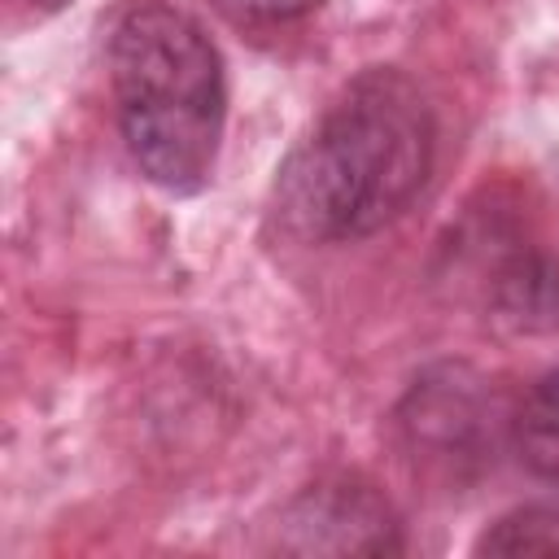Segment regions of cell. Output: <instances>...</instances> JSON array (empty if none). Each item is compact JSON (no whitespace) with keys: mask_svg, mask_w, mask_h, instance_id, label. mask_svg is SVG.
<instances>
[{"mask_svg":"<svg viewBox=\"0 0 559 559\" xmlns=\"http://www.w3.org/2000/svg\"><path fill=\"white\" fill-rule=\"evenodd\" d=\"M236 22H288L297 13H310L319 0H218Z\"/></svg>","mask_w":559,"mask_h":559,"instance_id":"5","label":"cell"},{"mask_svg":"<svg viewBox=\"0 0 559 559\" xmlns=\"http://www.w3.org/2000/svg\"><path fill=\"white\" fill-rule=\"evenodd\" d=\"M515 450L520 459L542 476L559 485V371L537 380L533 393L515 411Z\"/></svg>","mask_w":559,"mask_h":559,"instance_id":"3","label":"cell"},{"mask_svg":"<svg viewBox=\"0 0 559 559\" xmlns=\"http://www.w3.org/2000/svg\"><path fill=\"white\" fill-rule=\"evenodd\" d=\"M432 166V114L397 70L358 74L284 157L275 218L297 240H358L393 223Z\"/></svg>","mask_w":559,"mask_h":559,"instance_id":"1","label":"cell"},{"mask_svg":"<svg viewBox=\"0 0 559 559\" xmlns=\"http://www.w3.org/2000/svg\"><path fill=\"white\" fill-rule=\"evenodd\" d=\"M480 550L493 555H559V507H528L485 533Z\"/></svg>","mask_w":559,"mask_h":559,"instance_id":"4","label":"cell"},{"mask_svg":"<svg viewBox=\"0 0 559 559\" xmlns=\"http://www.w3.org/2000/svg\"><path fill=\"white\" fill-rule=\"evenodd\" d=\"M109 66L135 166L166 192L205 188L227 118L223 57L210 35L170 4H135L114 31Z\"/></svg>","mask_w":559,"mask_h":559,"instance_id":"2","label":"cell"},{"mask_svg":"<svg viewBox=\"0 0 559 559\" xmlns=\"http://www.w3.org/2000/svg\"><path fill=\"white\" fill-rule=\"evenodd\" d=\"M31 4H35V9H66L70 0H31Z\"/></svg>","mask_w":559,"mask_h":559,"instance_id":"6","label":"cell"}]
</instances>
